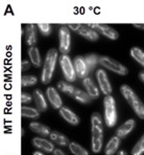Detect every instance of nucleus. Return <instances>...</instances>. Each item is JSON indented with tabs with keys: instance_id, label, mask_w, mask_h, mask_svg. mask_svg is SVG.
<instances>
[{
	"instance_id": "nucleus-18",
	"label": "nucleus",
	"mask_w": 144,
	"mask_h": 155,
	"mask_svg": "<svg viewBox=\"0 0 144 155\" xmlns=\"http://www.w3.org/2000/svg\"><path fill=\"white\" fill-rule=\"evenodd\" d=\"M24 37H25V42L28 46H35L37 42V35H36V28L34 24H27L25 26V31H24Z\"/></svg>"
},
{
	"instance_id": "nucleus-11",
	"label": "nucleus",
	"mask_w": 144,
	"mask_h": 155,
	"mask_svg": "<svg viewBox=\"0 0 144 155\" xmlns=\"http://www.w3.org/2000/svg\"><path fill=\"white\" fill-rule=\"evenodd\" d=\"M73 64H74L75 72H76V76L79 79H85L87 78L89 74V67L87 64L86 60H85V57L83 56H76L73 60Z\"/></svg>"
},
{
	"instance_id": "nucleus-6",
	"label": "nucleus",
	"mask_w": 144,
	"mask_h": 155,
	"mask_svg": "<svg viewBox=\"0 0 144 155\" xmlns=\"http://www.w3.org/2000/svg\"><path fill=\"white\" fill-rule=\"evenodd\" d=\"M60 66L63 71V76L68 83H71L76 80V72H75L74 64L68 54H62L60 57Z\"/></svg>"
},
{
	"instance_id": "nucleus-37",
	"label": "nucleus",
	"mask_w": 144,
	"mask_h": 155,
	"mask_svg": "<svg viewBox=\"0 0 144 155\" xmlns=\"http://www.w3.org/2000/svg\"><path fill=\"white\" fill-rule=\"evenodd\" d=\"M33 155H43V152H39V151H37V152H35Z\"/></svg>"
},
{
	"instance_id": "nucleus-30",
	"label": "nucleus",
	"mask_w": 144,
	"mask_h": 155,
	"mask_svg": "<svg viewBox=\"0 0 144 155\" xmlns=\"http://www.w3.org/2000/svg\"><path fill=\"white\" fill-rule=\"evenodd\" d=\"M144 153V134L140 137L132 150V155H142Z\"/></svg>"
},
{
	"instance_id": "nucleus-19",
	"label": "nucleus",
	"mask_w": 144,
	"mask_h": 155,
	"mask_svg": "<svg viewBox=\"0 0 144 155\" xmlns=\"http://www.w3.org/2000/svg\"><path fill=\"white\" fill-rule=\"evenodd\" d=\"M29 129L33 132H35L37 134H40L42 136H49L51 133V130L49 127H47L46 125L42 124V123H38V122H31L29 124Z\"/></svg>"
},
{
	"instance_id": "nucleus-39",
	"label": "nucleus",
	"mask_w": 144,
	"mask_h": 155,
	"mask_svg": "<svg viewBox=\"0 0 144 155\" xmlns=\"http://www.w3.org/2000/svg\"><path fill=\"white\" fill-rule=\"evenodd\" d=\"M119 155H125V152H123V151H120L119 153H118Z\"/></svg>"
},
{
	"instance_id": "nucleus-20",
	"label": "nucleus",
	"mask_w": 144,
	"mask_h": 155,
	"mask_svg": "<svg viewBox=\"0 0 144 155\" xmlns=\"http://www.w3.org/2000/svg\"><path fill=\"white\" fill-rule=\"evenodd\" d=\"M49 138L51 140L52 143H56V145L61 146V147H67L70 143L69 138L58 131H52L49 135Z\"/></svg>"
},
{
	"instance_id": "nucleus-36",
	"label": "nucleus",
	"mask_w": 144,
	"mask_h": 155,
	"mask_svg": "<svg viewBox=\"0 0 144 155\" xmlns=\"http://www.w3.org/2000/svg\"><path fill=\"white\" fill-rule=\"evenodd\" d=\"M139 79H140L141 81H142V83L144 84V70L139 72Z\"/></svg>"
},
{
	"instance_id": "nucleus-15",
	"label": "nucleus",
	"mask_w": 144,
	"mask_h": 155,
	"mask_svg": "<svg viewBox=\"0 0 144 155\" xmlns=\"http://www.w3.org/2000/svg\"><path fill=\"white\" fill-rule=\"evenodd\" d=\"M60 115L68 124L72 125V126H77L79 124V117L68 107H62L60 109Z\"/></svg>"
},
{
	"instance_id": "nucleus-9",
	"label": "nucleus",
	"mask_w": 144,
	"mask_h": 155,
	"mask_svg": "<svg viewBox=\"0 0 144 155\" xmlns=\"http://www.w3.org/2000/svg\"><path fill=\"white\" fill-rule=\"evenodd\" d=\"M96 79H97L98 85H99L101 92L104 95H111L113 89H112V85L109 81L107 72L104 69H97V71H96Z\"/></svg>"
},
{
	"instance_id": "nucleus-3",
	"label": "nucleus",
	"mask_w": 144,
	"mask_h": 155,
	"mask_svg": "<svg viewBox=\"0 0 144 155\" xmlns=\"http://www.w3.org/2000/svg\"><path fill=\"white\" fill-rule=\"evenodd\" d=\"M58 51L56 48L48 49L45 61L43 63V69L41 74V81L43 84H48L51 82L52 77L56 69V61H58Z\"/></svg>"
},
{
	"instance_id": "nucleus-17",
	"label": "nucleus",
	"mask_w": 144,
	"mask_h": 155,
	"mask_svg": "<svg viewBox=\"0 0 144 155\" xmlns=\"http://www.w3.org/2000/svg\"><path fill=\"white\" fill-rule=\"evenodd\" d=\"M33 97H34V101H35L36 107L39 111L41 112H44L47 110V103L46 100H45L44 94L42 93V91L40 89H36L33 92Z\"/></svg>"
},
{
	"instance_id": "nucleus-24",
	"label": "nucleus",
	"mask_w": 144,
	"mask_h": 155,
	"mask_svg": "<svg viewBox=\"0 0 144 155\" xmlns=\"http://www.w3.org/2000/svg\"><path fill=\"white\" fill-rule=\"evenodd\" d=\"M130 54H131L132 58L135 61H137L139 64L144 67V51L140 47H137V46L132 47L131 51H130Z\"/></svg>"
},
{
	"instance_id": "nucleus-35",
	"label": "nucleus",
	"mask_w": 144,
	"mask_h": 155,
	"mask_svg": "<svg viewBox=\"0 0 144 155\" xmlns=\"http://www.w3.org/2000/svg\"><path fill=\"white\" fill-rule=\"evenodd\" d=\"M53 155H65V153H64V152L60 149H56L53 151Z\"/></svg>"
},
{
	"instance_id": "nucleus-1",
	"label": "nucleus",
	"mask_w": 144,
	"mask_h": 155,
	"mask_svg": "<svg viewBox=\"0 0 144 155\" xmlns=\"http://www.w3.org/2000/svg\"><path fill=\"white\" fill-rule=\"evenodd\" d=\"M91 147L93 153H99L102 148L104 142V127H102V118L98 112H93L91 115Z\"/></svg>"
},
{
	"instance_id": "nucleus-16",
	"label": "nucleus",
	"mask_w": 144,
	"mask_h": 155,
	"mask_svg": "<svg viewBox=\"0 0 144 155\" xmlns=\"http://www.w3.org/2000/svg\"><path fill=\"white\" fill-rule=\"evenodd\" d=\"M135 126H136V122H135V120H133V118H131V120H127L126 122L123 123L119 128L116 130V136H118V137H120V138L126 137L133 130H134Z\"/></svg>"
},
{
	"instance_id": "nucleus-8",
	"label": "nucleus",
	"mask_w": 144,
	"mask_h": 155,
	"mask_svg": "<svg viewBox=\"0 0 144 155\" xmlns=\"http://www.w3.org/2000/svg\"><path fill=\"white\" fill-rule=\"evenodd\" d=\"M71 49V35L68 26H61L59 29V51L67 54Z\"/></svg>"
},
{
	"instance_id": "nucleus-13",
	"label": "nucleus",
	"mask_w": 144,
	"mask_h": 155,
	"mask_svg": "<svg viewBox=\"0 0 144 155\" xmlns=\"http://www.w3.org/2000/svg\"><path fill=\"white\" fill-rule=\"evenodd\" d=\"M46 95L48 97V101L51 104V106L54 109H60L63 107V101H62L60 94H59L58 90L53 87H48L46 90Z\"/></svg>"
},
{
	"instance_id": "nucleus-10",
	"label": "nucleus",
	"mask_w": 144,
	"mask_h": 155,
	"mask_svg": "<svg viewBox=\"0 0 144 155\" xmlns=\"http://www.w3.org/2000/svg\"><path fill=\"white\" fill-rule=\"evenodd\" d=\"M90 27H92L93 29H95L97 33H100L101 35H104V37H107L110 40H117L119 38V34L116 29H114L113 27L107 25V24H100V23H95V24H88Z\"/></svg>"
},
{
	"instance_id": "nucleus-33",
	"label": "nucleus",
	"mask_w": 144,
	"mask_h": 155,
	"mask_svg": "<svg viewBox=\"0 0 144 155\" xmlns=\"http://www.w3.org/2000/svg\"><path fill=\"white\" fill-rule=\"evenodd\" d=\"M29 67H30V62L27 60H23L21 63V69L22 71H26V70L29 69Z\"/></svg>"
},
{
	"instance_id": "nucleus-31",
	"label": "nucleus",
	"mask_w": 144,
	"mask_h": 155,
	"mask_svg": "<svg viewBox=\"0 0 144 155\" xmlns=\"http://www.w3.org/2000/svg\"><path fill=\"white\" fill-rule=\"evenodd\" d=\"M38 27L43 36H49L51 33V25L49 23H39Z\"/></svg>"
},
{
	"instance_id": "nucleus-27",
	"label": "nucleus",
	"mask_w": 144,
	"mask_h": 155,
	"mask_svg": "<svg viewBox=\"0 0 144 155\" xmlns=\"http://www.w3.org/2000/svg\"><path fill=\"white\" fill-rule=\"evenodd\" d=\"M68 147H69V150L71 151V153L74 155H89V152L85 149L83 146H81L79 143L75 142H71Z\"/></svg>"
},
{
	"instance_id": "nucleus-38",
	"label": "nucleus",
	"mask_w": 144,
	"mask_h": 155,
	"mask_svg": "<svg viewBox=\"0 0 144 155\" xmlns=\"http://www.w3.org/2000/svg\"><path fill=\"white\" fill-rule=\"evenodd\" d=\"M24 131H25V130H24V128H22V130H21V135H22V136L24 135Z\"/></svg>"
},
{
	"instance_id": "nucleus-28",
	"label": "nucleus",
	"mask_w": 144,
	"mask_h": 155,
	"mask_svg": "<svg viewBox=\"0 0 144 155\" xmlns=\"http://www.w3.org/2000/svg\"><path fill=\"white\" fill-rule=\"evenodd\" d=\"M85 60L88 64L89 69H94L96 66L99 64V58L95 54H89L85 56Z\"/></svg>"
},
{
	"instance_id": "nucleus-25",
	"label": "nucleus",
	"mask_w": 144,
	"mask_h": 155,
	"mask_svg": "<svg viewBox=\"0 0 144 155\" xmlns=\"http://www.w3.org/2000/svg\"><path fill=\"white\" fill-rule=\"evenodd\" d=\"M21 115L27 118H38L40 116V112L36 108L28 106H23L21 108Z\"/></svg>"
},
{
	"instance_id": "nucleus-23",
	"label": "nucleus",
	"mask_w": 144,
	"mask_h": 155,
	"mask_svg": "<svg viewBox=\"0 0 144 155\" xmlns=\"http://www.w3.org/2000/svg\"><path fill=\"white\" fill-rule=\"evenodd\" d=\"M56 87H58V89H60L62 92L66 93V94H68V95H71L72 97H73V95L75 94L76 90L78 89V88H76L75 86L68 83V82H62V81L56 84Z\"/></svg>"
},
{
	"instance_id": "nucleus-2",
	"label": "nucleus",
	"mask_w": 144,
	"mask_h": 155,
	"mask_svg": "<svg viewBox=\"0 0 144 155\" xmlns=\"http://www.w3.org/2000/svg\"><path fill=\"white\" fill-rule=\"evenodd\" d=\"M120 92L127 102V104L132 107L134 112L141 120H144V103L137 95V93L126 84H123L120 87Z\"/></svg>"
},
{
	"instance_id": "nucleus-34",
	"label": "nucleus",
	"mask_w": 144,
	"mask_h": 155,
	"mask_svg": "<svg viewBox=\"0 0 144 155\" xmlns=\"http://www.w3.org/2000/svg\"><path fill=\"white\" fill-rule=\"evenodd\" d=\"M133 26L136 27V28L143 29V31H144V23H137V24H133Z\"/></svg>"
},
{
	"instance_id": "nucleus-14",
	"label": "nucleus",
	"mask_w": 144,
	"mask_h": 155,
	"mask_svg": "<svg viewBox=\"0 0 144 155\" xmlns=\"http://www.w3.org/2000/svg\"><path fill=\"white\" fill-rule=\"evenodd\" d=\"M83 85L84 88L86 89V92L89 94V97H91L92 100H97L99 97V90L98 88L96 87V85L93 82V80L91 78H85L83 80Z\"/></svg>"
},
{
	"instance_id": "nucleus-29",
	"label": "nucleus",
	"mask_w": 144,
	"mask_h": 155,
	"mask_svg": "<svg viewBox=\"0 0 144 155\" xmlns=\"http://www.w3.org/2000/svg\"><path fill=\"white\" fill-rule=\"evenodd\" d=\"M38 82V79L35 76H31V74H28V76H22L21 78V85L23 87H30V86H34L37 84Z\"/></svg>"
},
{
	"instance_id": "nucleus-21",
	"label": "nucleus",
	"mask_w": 144,
	"mask_h": 155,
	"mask_svg": "<svg viewBox=\"0 0 144 155\" xmlns=\"http://www.w3.org/2000/svg\"><path fill=\"white\" fill-rule=\"evenodd\" d=\"M120 143H121V138L116 135L113 136L106 146V149H104V153H106V155L115 154L116 152H117L118 148L120 147Z\"/></svg>"
},
{
	"instance_id": "nucleus-26",
	"label": "nucleus",
	"mask_w": 144,
	"mask_h": 155,
	"mask_svg": "<svg viewBox=\"0 0 144 155\" xmlns=\"http://www.w3.org/2000/svg\"><path fill=\"white\" fill-rule=\"evenodd\" d=\"M73 99H74L76 102H78V103H81V104H89L91 100H92L90 97H89V94L86 92V91H83L81 89L76 90L75 94L73 95Z\"/></svg>"
},
{
	"instance_id": "nucleus-32",
	"label": "nucleus",
	"mask_w": 144,
	"mask_h": 155,
	"mask_svg": "<svg viewBox=\"0 0 144 155\" xmlns=\"http://www.w3.org/2000/svg\"><path fill=\"white\" fill-rule=\"evenodd\" d=\"M34 100V97L31 94L27 92H22L21 93V102L22 104H29Z\"/></svg>"
},
{
	"instance_id": "nucleus-22",
	"label": "nucleus",
	"mask_w": 144,
	"mask_h": 155,
	"mask_svg": "<svg viewBox=\"0 0 144 155\" xmlns=\"http://www.w3.org/2000/svg\"><path fill=\"white\" fill-rule=\"evenodd\" d=\"M28 56L30 59V62L35 67H40L42 65V58H41L40 51L38 49V47L31 46L28 48Z\"/></svg>"
},
{
	"instance_id": "nucleus-4",
	"label": "nucleus",
	"mask_w": 144,
	"mask_h": 155,
	"mask_svg": "<svg viewBox=\"0 0 144 155\" xmlns=\"http://www.w3.org/2000/svg\"><path fill=\"white\" fill-rule=\"evenodd\" d=\"M104 122L109 128H112L117 123V108L116 102L112 95H106L104 100Z\"/></svg>"
},
{
	"instance_id": "nucleus-5",
	"label": "nucleus",
	"mask_w": 144,
	"mask_h": 155,
	"mask_svg": "<svg viewBox=\"0 0 144 155\" xmlns=\"http://www.w3.org/2000/svg\"><path fill=\"white\" fill-rule=\"evenodd\" d=\"M99 64L106 67L107 69L113 71L114 74H119V76H126L129 74V70L124 65H122L120 62L112 59L109 56H101L99 58Z\"/></svg>"
},
{
	"instance_id": "nucleus-12",
	"label": "nucleus",
	"mask_w": 144,
	"mask_h": 155,
	"mask_svg": "<svg viewBox=\"0 0 144 155\" xmlns=\"http://www.w3.org/2000/svg\"><path fill=\"white\" fill-rule=\"evenodd\" d=\"M33 146L37 149L41 150L43 152H46V153H52L54 151V146L53 143L50 142L48 140H45L43 137H35L33 138Z\"/></svg>"
},
{
	"instance_id": "nucleus-7",
	"label": "nucleus",
	"mask_w": 144,
	"mask_h": 155,
	"mask_svg": "<svg viewBox=\"0 0 144 155\" xmlns=\"http://www.w3.org/2000/svg\"><path fill=\"white\" fill-rule=\"evenodd\" d=\"M68 27L71 28L72 31H74L75 33H77L78 35H81L82 37L87 39L88 41H91V42H95V41H97L99 39V35H98L97 31L95 29H93L92 27L89 26L88 24H69Z\"/></svg>"
}]
</instances>
